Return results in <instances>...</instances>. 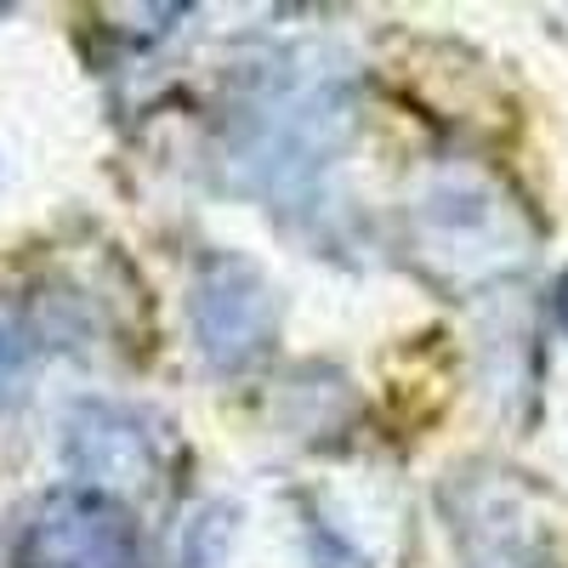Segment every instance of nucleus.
<instances>
[{
  "label": "nucleus",
  "instance_id": "2",
  "mask_svg": "<svg viewBox=\"0 0 568 568\" xmlns=\"http://www.w3.org/2000/svg\"><path fill=\"white\" fill-rule=\"evenodd\" d=\"M562 318H568V284H562Z\"/></svg>",
  "mask_w": 568,
  "mask_h": 568
},
{
  "label": "nucleus",
  "instance_id": "1",
  "mask_svg": "<svg viewBox=\"0 0 568 568\" xmlns=\"http://www.w3.org/2000/svg\"><path fill=\"white\" fill-rule=\"evenodd\" d=\"M23 568H142V551L136 535L125 529V517L80 500L40 517Z\"/></svg>",
  "mask_w": 568,
  "mask_h": 568
}]
</instances>
